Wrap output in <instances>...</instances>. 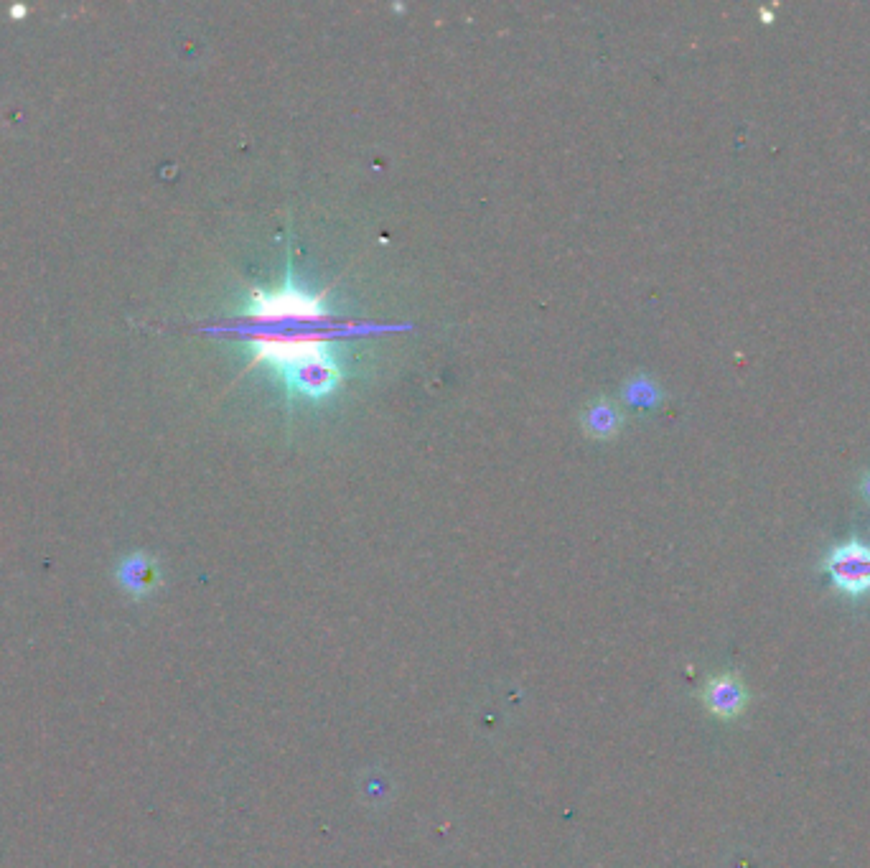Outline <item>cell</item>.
<instances>
[{
	"mask_svg": "<svg viewBox=\"0 0 870 868\" xmlns=\"http://www.w3.org/2000/svg\"><path fill=\"white\" fill-rule=\"evenodd\" d=\"M240 339L250 364H268L290 395L321 400L339 387L341 367L334 342L346 336L377 334L380 326L341 319L324 296L288 280L275 291H252L250 301L224 326Z\"/></svg>",
	"mask_w": 870,
	"mask_h": 868,
	"instance_id": "cell-1",
	"label": "cell"
},
{
	"mask_svg": "<svg viewBox=\"0 0 870 868\" xmlns=\"http://www.w3.org/2000/svg\"><path fill=\"white\" fill-rule=\"evenodd\" d=\"M822 571L850 599L870 594V545L858 538L835 545L822 560Z\"/></svg>",
	"mask_w": 870,
	"mask_h": 868,
	"instance_id": "cell-2",
	"label": "cell"
},
{
	"mask_svg": "<svg viewBox=\"0 0 870 868\" xmlns=\"http://www.w3.org/2000/svg\"><path fill=\"white\" fill-rule=\"evenodd\" d=\"M746 688H743L741 680L731 672L718 675V678H710L703 688V703L715 718H723V721H731L738 713L746 708Z\"/></svg>",
	"mask_w": 870,
	"mask_h": 868,
	"instance_id": "cell-3",
	"label": "cell"
},
{
	"mask_svg": "<svg viewBox=\"0 0 870 868\" xmlns=\"http://www.w3.org/2000/svg\"><path fill=\"white\" fill-rule=\"evenodd\" d=\"M120 583L128 588L130 594L145 596L161 583V573L148 555H133L120 568Z\"/></svg>",
	"mask_w": 870,
	"mask_h": 868,
	"instance_id": "cell-4",
	"label": "cell"
},
{
	"mask_svg": "<svg viewBox=\"0 0 870 868\" xmlns=\"http://www.w3.org/2000/svg\"><path fill=\"white\" fill-rule=\"evenodd\" d=\"M580 420H583L586 433H591L596 438H611L621 428V413L616 410V405L606 403V400L593 403Z\"/></svg>",
	"mask_w": 870,
	"mask_h": 868,
	"instance_id": "cell-5",
	"label": "cell"
},
{
	"mask_svg": "<svg viewBox=\"0 0 870 868\" xmlns=\"http://www.w3.org/2000/svg\"><path fill=\"white\" fill-rule=\"evenodd\" d=\"M624 398L629 400L631 405H636V408H654V405L659 403V398H662V392H659V387L654 385L652 380H647V377H634V380L626 385Z\"/></svg>",
	"mask_w": 870,
	"mask_h": 868,
	"instance_id": "cell-6",
	"label": "cell"
},
{
	"mask_svg": "<svg viewBox=\"0 0 870 868\" xmlns=\"http://www.w3.org/2000/svg\"><path fill=\"white\" fill-rule=\"evenodd\" d=\"M860 492H863L865 502H870V469L865 471L863 479H860Z\"/></svg>",
	"mask_w": 870,
	"mask_h": 868,
	"instance_id": "cell-7",
	"label": "cell"
}]
</instances>
